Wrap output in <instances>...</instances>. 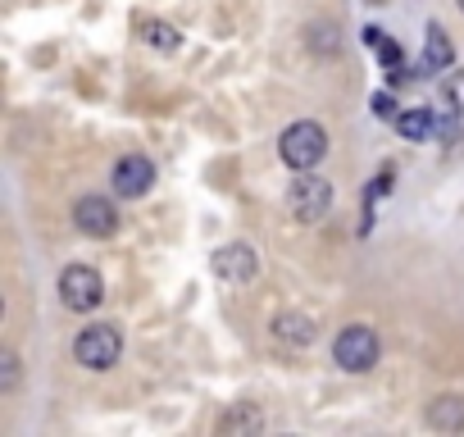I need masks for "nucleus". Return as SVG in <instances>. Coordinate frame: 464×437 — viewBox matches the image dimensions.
I'll return each instance as SVG.
<instances>
[{"label": "nucleus", "instance_id": "nucleus-19", "mask_svg": "<svg viewBox=\"0 0 464 437\" xmlns=\"http://www.w3.org/2000/svg\"><path fill=\"white\" fill-rule=\"evenodd\" d=\"M455 5H459V15H464V0H455Z\"/></svg>", "mask_w": 464, "mask_h": 437}, {"label": "nucleus", "instance_id": "nucleus-11", "mask_svg": "<svg viewBox=\"0 0 464 437\" xmlns=\"http://www.w3.org/2000/svg\"><path fill=\"white\" fill-rule=\"evenodd\" d=\"M137 33H141V42H146L150 51H160V55L182 51V33H178L173 24H164V19H141V24H137Z\"/></svg>", "mask_w": 464, "mask_h": 437}, {"label": "nucleus", "instance_id": "nucleus-10", "mask_svg": "<svg viewBox=\"0 0 464 437\" xmlns=\"http://www.w3.org/2000/svg\"><path fill=\"white\" fill-rule=\"evenodd\" d=\"M423 419H428V428H437V432H459V428H464V396H455V392L432 396V405L423 410Z\"/></svg>", "mask_w": 464, "mask_h": 437}, {"label": "nucleus", "instance_id": "nucleus-2", "mask_svg": "<svg viewBox=\"0 0 464 437\" xmlns=\"http://www.w3.org/2000/svg\"><path fill=\"white\" fill-rule=\"evenodd\" d=\"M73 355H78V364L92 369V374L114 369V364L123 360V328H119V324H87V328L78 333V342H73Z\"/></svg>", "mask_w": 464, "mask_h": 437}, {"label": "nucleus", "instance_id": "nucleus-15", "mask_svg": "<svg viewBox=\"0 0 464 437\" xmlns=\"http://www.w3.org/2000/svg\"><path fill=\"white\" fill-rule=\"evenodd\" d=\"M396 132L405 141H423L432 132V110H405V114H396Z\"/></svg>", "mask_w": 464, "mask_h": 437}, {"label": "nucleus", "instance_id": "nucleus-6", "mask_svg": "<svg viewBox=\"0 0 464 437\" xmlns=\"http://www.w3.org/2000/svg\"><path fill=\"white\" fill-rule=\"evenodd\" d=\"M214 278L227 283V287H246V283H256V278H260V251L246 247V242H227V247H218V256H214Z\"/></svg>", "mask_w": 464, "mask_h": 437}, {"label": "nucleus", "instance_id": "nucleus-7", "mask_svg": "<svg viewBox=\"0 0 464 437\" xmlns=\"http://www.w3.org/2000/svg\"><path fill=\"white\" fill-rule=\"evenodd\" d=\"M73 224H78V233L105 242V238L119 233V209H114L110 196H82V200L73 205Z\"/></svg>", "mask_w": 464, "mask_h": 437}, {"label": "nucleus", "instance_id": "nucleus-8", "mask_svg": "<svg viewBox=\"0 0 464 437\" xmlns=\"http://www.w3.org/2000/svg\"><path fill=\"white\" fill-rule=\"evenodd\" d=\"M110 187H114V196L137 200V196H146V191L155 187V164H150L146 155H123V160L114 164V173H110Z\"/></svg>", "mask_w": 464, "mask_h": 437}, {"label": "nucleus", "instance_id": "nucleus-1", "mask_svg": "<svg viewBox=\"0 0 464 437\" xmlns=\"http://www.w3.org/2000/svg\"><path fill=\"white\" fill-rule=\"evenodd\" d=\"M278 155L292 173H305V169H319L324 155H328V132L314 123V119H301L292 123L283 137H278Z\"/></svg>", "mask_w": 464, "mask_h": 437}, {"label": "nucleus", "instance_id": "nucleus-12", "mask_svg": "<svg viewBox=\"0 0 464 437\" xmlns=\"http://www.w3.org/2000/svg\"><path fill=\"white\" fill-rule=\"evenodd\" d=\"M260 428H265V414H260L256 401H237L218 419V432H232V437H237V432H260Z\"/></svg>", "mask_w": 464, "mask_h": 437}, {"label": "nucleus", "instance_id": "nucleus-5", "mask_svg": "<svg viewBox=\"0 0 464 437\" xmlns=\"http://www.w3.org/2000/svg\"><path fill=\"white\" fill-rule=\"evenodd\" d=\"M60 301H64V310H73V315H92V310H101V301H105V278H101L92 265H69V269L60 274Z\"/></svg>", "mask_w": 464, "mask_h": 437}, {"label": "nucleus", "instance_id": "nucleus-14", "mask_svg": "<svg viewBox=\"0 0 464 437\" xmlns=\"http://www.w3.org/2000/svg\"><path fill=\"white\" fill-rule=\"evenodd\" d=\"M364 42L382 55L387 78H392V83H401V78H405V55H401V46H396V42H387V33H382V28H364Z\"/></svg>", "mask_w": 464, "mask_h": 437}, {"label": "nucleus", "instance_id": "nucleus-18", "mask_svg": "<svg viewBox=\"0 0 464 437\" xmlns=\"http://www.w3.org/2000/svg\"><path fill=\"white\" fill-rule=\"evenodd\" d=\"M373 110H378V119H392V123H396V105H392V96H373Z\"/></svg>", "mask_w": 464, "mask_h": 437}, {"label": "nucleus", "instance_id": "nucleus-13", "mask_svg": "<svg viewBox=\"0 0 464 437\" xmlns=\"http://www.w3.org/2000/svg\"><path fill=\"white\" fill-rule=\"evenodd\" d=\"M450 60H455V46H450V37H446V28H437V24H428V46H423V69H428V73H446V69H450Z\"/></svg>", "mask_w": 464, "mask_h": 437}, {"label": "nucleus", "instance_id": "nucleus-4", "mask_svg": "<svg viewBox=\"0 0 464 437\" xmlns=\"http://www.w3.org/2000/svg\"><path fill=\"white\" fill-rule=\"evenodd\" d=\"M333 200H337L333 182H328V178H319L314 169L296 173V178H292V187H287V205H292V214L301 218V224H319V218H328Z\"/></svg>", "mask_w": 464, "mask_h": 437}, {"label": "nucleus", "instance_id": "nucleus-17", "mask_svg": "<svg viewBox=\"0 0 464 437\" xmlns=\"http://www.w3.org/2000/svg\"><path fill=\"white\" fill-rule=\"evenodd\" d=\"M14 387H19V355L5 346V351H0V392L10 396Z\"/></svg>", "mask_w": 464, "mask_h": 437}, {"label": "nucleus", "instance_id": "nucleus-3", "mask_svg": "<svg viewBox=\"0 0 464 437\" xmlns=\"http://www.w3.org/2000/svg\"><path fill=\"white\" fill-rule=\"evenodd\" d=\"M378 355H382V342H378V333L369 324H346L337 333V342H333V360L346 374H369L378 364Z\"/></svg>", "mask_w": 464, "mask_h": 437}, {"label": "nucleus", "instance_id": "nucleus-16", "mask_svg": "<svg viewBox=\"0 0 464 437\" xmlns=\"http://www.w3.org/2000/svg\"><path fill=\"white\" fill-rule=\"evenodd\" d=\"M441 101H446L450 114H464V73H450V78L441 83Z\"/></svg>", "mask_w": 464, "mask_h": 437}, {"label": "nucleus", "instance_id": "nucleus-9", "mask_svg": "<svg viewBox=\"0 0 464 437\" xmlns=\"http://www.w3.org/2000/svg\"><path fill=\"white\" fill-rule=\"evenodd\" d=\"M269 333H274L278 346H292V351H305V346L319 342V324H314L305 310H283V315H274Z\"/></svg>", "mask_w": 464, "mask_h": 437}]
</instances>
